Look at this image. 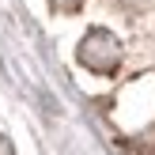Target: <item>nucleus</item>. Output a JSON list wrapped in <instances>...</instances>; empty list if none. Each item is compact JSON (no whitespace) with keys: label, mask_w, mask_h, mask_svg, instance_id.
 Instances as JSON below:
<instances>
[{"label":"nucleus","mask_w":155,"mask_h":155,"mask_svg":"<svg viewBox=\"0 0 155 155\" xmlns=\"http://www.w3.org/2000/svg\"><path fill=\"white\" fill-rule=\"evenodd\" d=\"M0 155H15V148H12V140H8V136H0Z\"/></svg>","instance_id":"7ed1b4c3"},{"label":"nucleus","mask_w":155,"mask_h":155,"mask_svg":"<svg viewBox=\"0 0 155 155\" xmlns=\"http://www.w3.org/2000/svg\"><path fill=\"white\" fill-rule=\"evenodd\" d=\"M49 4H53V12L72 15V12H80V4H83V0H49Z\"/></svg>","instance_id":"f03ea898"},{"label":"nucleus","mask_w":155,"mask_h":155,"mask_svg":"<svg viewBox=\"0 0 155 155\" xmlns=\"http://www.w3.org/2000/svg\"><path fill=\"white\" fill-rule=\"evenodd\" d=\"M76 57H80V64L91 68V72H98V76H114V72H117V64H121V42L110 34V30L95 27V30H87V34H83V42H80V49H76Z\"/></svg>","instance_id":"f257e3e1"}]
</instances>
